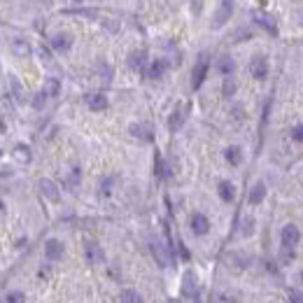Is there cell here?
Masks as SVG:
<instances>
[{"instance_id": "obj_31", "label": "cell", "mask_w": 303, "mask_h": 303, "mask_svg": "<svg viewBox=\"0 0 303 303\" xmlns=\"http://www.w3.org/2000/svg\"><path fill=\"white\" fill-rule=\"evenodd\" d=\"M291 303H303V296L298 294V291H291V296H289Z\"/></svg>"}, {"instance_id": "obj_25", "label": "cell", "mask_w": 303, "mask_h": 303, "mask_svg": "<svg viewBox=\"0 0 303 303\" xmlns=\"http://www.w3.org/2000/svg\"><path fill=\"white\" fill-rule=\"evenodd\" d=\"M233 94H236V82L226 80L224 82V96H233Z\"/></svg>"}, {"instance_id": "obj_10", "label": "cell", "mask_w": 303, "mask_h": 303, "mask_svg": "<svg viewBox=\"0 0 303 303\" xmlns=\"http://www.w3.org/2000/svg\"><path fill=\"white\" fill-rule=\"evenodd\" d=\"M84 254H87V261H91V263H101L103 259H105L103 249L98 247L96 242H87V247H84Z\"/></svg>"}, {"instance_id": "obj_13", "label": "cell", "mask_w": 303, "mask_h": 303, "mask_svg": "<svg viewBox=\"0 0 303 303\" xmlns=\"http://www.w3.org/2000/svg\"><path fill=\"white\" fill-rule=\"evenodd\" d=\"M145 61H147V52L138 49V52H133V54L128 56V66H131V70H142Z\"/></svg>"}, {"instance_id": "obj_30", "label": "cell", "mask_w": 303, "mask_h": 303, "mask_svg": "<svg viewBox=\"0 0 303 303\" xmlns=\"http://www.w3.org/2000/svg\"><path fill=\"white\" fill-rule=\"evenodd\" d=\"M14 49H17V54H28V47H24V42H17Z\"/></svg>"}, {"instance_id": "obj_27", "label": "cell", "mask_w": 303, "mask_h": 303, "mask_svg": "<svg viewBox=\"0 0 303 303\" xmlns=\"http://www.w3.org/2000/svg\"><path fill=\"white\" fill-rule=\"evenodd\" d=\"M291 138H294L296 142H301V140H303V124H298V126L291 128Z\"/></svg>"}, {"instance_id": "obj_3", "label": "cell", "mask_w": 303, "mask_h": 303, "mask_svg": "<svg viewBox=\"0 0 303 303\" xmlns=\"http://www.w3.org/2000/svg\"><path fill=\"white\" fill-rule=\"evenodd\" d=\"M205 75H208V61L201 59L198 63H196L194 68V73H191V87L198 89L203 84V80H205Z\"/></svg>"}, {"instance_id": "obj_20", "label": "cell", "mask_w": 303, "mask_h": 303, "mask_svg": "<svg viewBox=\"0 0 303 303\" xmlns=\"http://www.w3.org/2000/svg\"><path fill=\"white\" fill-rule=\"evenodd\" d=\"M224 156H226V161H229L231 166H238L242 159V152H240V147H229L224 152Z\"/></svg>"}, {"instance_id": "obj_17", "label": "cell", "mask_w": 303, "mask_h": 303, "mask_svg": "<svg viewBox=\"0 0 303 303\" xmlns=\"http://www.w3.org/2000/svg\"><path fill=\"white\" fill-rule=\"evenodd\" d=\"M163 73H166V61H154V63L149 66V70H147L149 80H161Z\"/></svg>"}, {"instance_id": "obj_33", "label": "cell", "mask_w": 303, "mask_h": 303, "mask_svg": "<svg viewBox=\"0 0 303 303\" xmlns=\"http://www.w3.org/2000/svg\"><path fill=\"white\" fill-rule=\"evenodd\" d=\"M301 282H303V270H301Z\"/></svg>"}, {"instance_id": "obj_1", "label": "cell", "mask_w": 303, "mask_h": 303, "mask_svg": "<svg viewBox=\"0 0 303 303\" xmlns=\"http://www.w3.org/2000/svg\"><path fill=\"white\" fill-rule=\"evenodd\" d=\"M233 5H236V0H222V5H219V10H217V14H215V19H212L215 28L224 26V24L231 19V14H233Z\"/></svg>"}, {"instance_id": "obj_11", "label": "cell", "mask_w": 303, "mask_h": 303, "mask_svg": "<svg viewBox=\"0 0 303 303\" xmlns=\"http://www.w3.org/2000/svg\"><path fill=\"white\" fill-rule=\"evenodd\" d=\"M131 135L138 140H152V128L147 124H131Z\"/></svg>"}, {"instance_id": "obj_12", "label": "cell", "mask_w": 303, "mask_h": 303, "mask_svg": "<svg viewBox=\"0 0 303 303\" xmlns=\"http://www.w3.org/2000/svg\"><path fill=\"white\" fill-rule=\"evenodd\" d=\"M70 45H73V38L68 33H59V35H54V40H52V47H54L56 52H68Z\"/></svg>"}, {"instance_id": "obj_4", "label": "cell", "mask_w": 303, "mask_h": 303, "mask_svg": "<svg viewBox=\"0 0 303 303\" xmlns=\"http://www.w3.org/2000/svg\"><path fill=\"white\" fill-rule=\"evenodd\" d=\"M249 73H252L254 80H263V77L268 75V63H266V59H263V56H256V59L252 61V66H249Z\"/></svg>"}, {"instance_id": "obj_14", "label": "cell", "mask_w": 303, "mask_h": 303, "mask_svg": "<svg viewBox=\"0 0 303 303\" xmlns=\"http://www.w3.org/2000/svg\"><path fill=\"white\" fill-rule=\"evenodd\" d=\"M184 117H187V108H177L173 115H170V119H168V126H170V131H177V128L184 124Z\"/></svg>"}, {"instance_id": "obj_7", "label": "cell", "mask_w": 303, "mask_h": 303, "mask_svg": "<svg viewBox=\"0 0 303 303\" xmlns=\"http://www.w3.org/2000/svg\"><path fill=\"white\" fill-rule=\"evenodd\" d=\"M152 252H154V259L161 263V266H168V263H170V252L166 249V245H163V242L152 240Z\"/></svg>"}, {"instance_id": "obj_32", "label": "cell", "mask_w": 303, "mask_h": 303, "mask_svg": "<svg viewBox=\"0 0 303 303\" xmlns=\"http://www.w3.org/2000/svg\"><path fill=\"white\" fill-rule=\"evenodd\" d=\"M3 210H5V205H3V203H0V212H3Z\"/></svg>"}, {"instance_id": "obj_22", "label": "cell", "mask_w": 303, "mask_h": 303, "mask_svg": "<svg viewBox=\"0 0 303 303\" xmlns=\"http://www.w3.org/2000/svg\"><path fill=\"white\" fill-rule=\"evenodd\" d=\"M217 68H219V70H222L224 75H229L231 70L236 68V63H233V61H231L229 56H222V59H219V66H217Z\"/></svg>"}, {"instance_id": "obj_24", "label": "cell", "mask_w": 303, "mask_h": 303, "mask_svg": "<svg viewBox=\"0 0 303 303\" xmlns=\"http://www.w3.org/2000/svg\"><path fill=\"white\" fill-rule=\"evenodd\" d=\"M47 91H40V94H38V96H35V101H33V108H38V110H40L42 108V105H45V103H47Z\"/></svg>"}, {"instance_id": "obj_29", "label": "cell", "mask_w": 303, "mask_h": 303, "mask_svg": "<svg viewBox=\"0 0 303 303\" xmlns=\"http://www.w3.org/2000/svg\"><path fill=\"white\" fill-rule=\"evenodd\" d=\"M112 182H115V180H112V177H108V180H103V187H101V191H103V194H105V196L110 194V189H112Z\"/></svg>"}, {"instance_id": "obj_2", "label": "cell", "mask_w": 303, "mask_h": 303, "mask_svg": "<svg viewBox=\"0 0 303 303\" xmlns=\"http://www.w3.org/2000/svg\"><path fill=\"white\" fill-rule=\"evenodd\" d=\"M63 252H66V247H63V242L56 240V238H49V240L45 242V254H47V259H52V261H59L61 256H63Z\"/></svg>"}, {"instance_id": "obj_6", "label": "cell", "mask_w": 303, "mask_h": 303, "mask_svg": "<svg viewBox=\"0 0 303 303\" xmlns=\"http://www.w3.org/2000/svg\"><path fill=\"white\" fill-rule=\"evenodd\" d=\"M191 231H194L196 236H205V233L210 231V222H208V217L201 215V212L191 217Z\"/></svg>"}, {"instance_id": "obj_19", "label": "cell", "mask_w": 303, "mask_h": 303, "mask_svg": "<svg viewBox=\"0 0 303 303\" xmlns=\"http://www.w3.org/2000/svg\"><path fill=\"white\" fill-rule=\"evenodd\" d=\"M119 303H142V298H140V294H138V291L124 289L119 294Z\"/></svg>"}, {"instance_id": "obj_26", "label": "cell", "mask_w": 303, "mask_h": 303, "mask_svg": "<svg viewBox=\"0 0 303 303\" xmlns=\"http://www.w3.org/2000/svg\"><path fill=\"white\" fill-rule=\"evenodd\" d=\"M47 94H49V96H56V94H59V80H49V82H47Z\"/></svg>"}, {"instance_id": "obj_5", "label": "cell", "mask_w": 303, "mask_h": 303, "mask_svg": "<svg viewBox=\"0 0 303 303\" xmlns=\"http://www.w3.org/2000/svg\"><path fill=\"white\" fill-rule=\"evenodd\" d=\"M280 238H282L284 247H294V245L298 242V238H301V233H298V229L294 226V224H287V226L282 229V236Z\"/></svg>"}, {"instance_id": "obj_21", "label": "cell", "mask_w": 303, "mask_h": 303, "mask_svg": "<svg viewBox=\"0 0 303 303\" xmlns=\"http://www.w3.org/2000/svg\"><path fill=\"white\" fill-rule=\"evenodd\" d=\"M252 231H254V219L252 217H242V222H240V236H252Z\"/></svg>"}, {"instance_id": "obj_8", "label": "cell", "mask_w": 303, "mask_h": 303, "mask_svg": "<svg viewBox=\"0 0 303 303\" xmlns=\"http://www.w3.org/2000/svg\"><path fill=\"white\" fill-rule=\"evenodd\" d=\"M87 108L94 110V112H101V110L108 108V98L103 94H89L87 96Z\"/></svg>"}, {"instance_id": "obj_23", "label": "cell", "mask_w": 303, "mask_h": 303, "mask_svg": "<svg viewBox=\"0 0 303 303\" xmlns=\"http://www.w3.org/2000/svg\"><path fill=\"white\" fill-rule=\"evenodd\" d=\"M5 303H26V296L21 291H10L5 296Z\"/></svg>"}, {"instance_id": "obj_18", "label": "cell", "mask_w": 303, "mask_h": 303, "mask_svg": "<svg viewBox=\"0 0 303 303\" xmlns=\"http://www.w3.org/2000/svg\"><path fill=\"white\" fill-rule=\"evenodd\" d=\"M219 196H222V201H226V203H231L233 201V196H236V189H233V184L231 182H219Z\"/></svg>"}, {"instance_id": "obj_9", "label": "cell", "mask_w": 303, "mask_h": 303, "mask_svg": "<svg viewBox=\"0 0 303 303\" xmlns=\"http://www.w3.org/2000/svg\"><path fill=\"white\" fill-rule=\"evenodd\" d=\"M40 191L47 201H59V187H56L52 180H40Z\"/></svg>"}, {"instance_id": "obj_16", "label": "cell", "mask_w": 303, "mask_h": 303, "mask_svg": "<svg viewBox=\"0 0 303 303\" xmlns=\"http://www.w3.org/2000/svg\"><path fill=\"white\" fill-rule=\"evenodd\" d=\"M252 17H254V21L256 24H261L268 33H275L277 28H275V21L270 19V17H266V14H261V12H252Z\"/></svg>"}, {"instance_id": "obj_15", "label": "cell", "mask_w": 303, "mask_h": 303, "mask_svg": "<svg viewBox=\"0 0 303 303\" xmlns=\"http://www.w3.org/2000/svg\"><path fill=\"white\" fill-rule=\"evenodd\" d=\"M263 196H266V184L263 182H256L254 187H252V191H249V203L256 205V203L263 201Z\"/></svg>"}, {"instance_id": "obj_28", "label": "cell", "mask_w": 303, "mask_h": 303, "mask_svg": "<svg viewBox=\"0 0 303 303\" xmlns=\"http://www.w3.org/2000/svg\"><path fill=\"white\" fill-rule=\"evenodd\" d=\"M17 159H19V161H28V149L26 147H17Z\"/></svg>"}]
</instances>
